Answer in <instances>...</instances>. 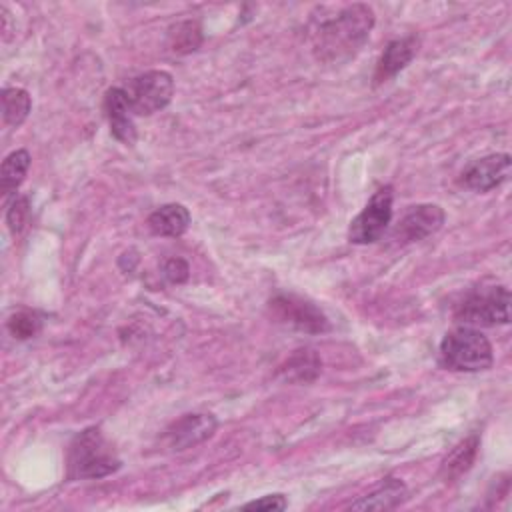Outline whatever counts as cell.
Segmentation results:
<instances>
[{
	"mask_svg": "<svg viewBox=\"0 0 512 512\" xmlns=\"http://www.w3.org/2000/svg\"><path fill=\"white\" fill-rule=\"evenodd\" d=\"M376 16L368 4H348L322 18L312 32V52L322 64H344L368 42Z\"/></svg>",
	"mask_w": 512,
	"mask_h": 512,
	"instance_id": "6da1fadb",
	"label": "cell"
},
{
	"mask_svg": "<svg viewBox=\"0 0 512 512\" xmlns=\"http://www.w3.org/2000/svg\"><path fill=\"white\" fill-rule=\"evenodd\" d=\"M66 464L70 480H98L122 466L116 450L96 426L86 428L72 438Z\"/></svg>",
	"mask_w": 512,
	"mask_h": 512,
	"instance_id": "7a4b0ae2",
	"label": "cell"
},
{
	"mask_svg": "<svg viewBox=\"0 0 512 512\" xmlns=\"http://www.w3.org/2000/svg\"><path fill=\"white\" fill-rule=\"evenodd\" d=\"M494 362L490 340L472 326H456L440 342V364L456 372H482Z\"/></svg>",
	"mask_w": 512,
	"mask_h": 512,
	"instance_id": "3957f363",
	"label": "cell"
},
{
	"mask_svg": "<svg viewBox=\"0 0 512 512\" xmlns=\"http://www.w3.org/2000/svg\"><path fill=\"white\" fill-rule=\"evenodd\" d=\"M456 320L464 326H496L510 322V292L504 284L480 286L456 306Z\"/></svg>",
	"mask_w": 512,
	"mask_h": 512,
	"instance_id": "277c9868",
	"label": "cell"
},
{
	"mask_svg": "<svg viewBox=\"0 0 512 512\" xmlns=\"http://www.w3.org/2000/svg\"><path fill=\"white\" fill-rule=\"evenodd\" d=\"M124 92L134 116H152L170 104L174 78L166 70H148L132 78Z\"/></svg>",
	"mask_w": 512,
	"mask_h": 512,
	"instance_id": "5b68a950",
	"label": "cell"
},
{
	"mask_svg": "<svg viewBox=\"0 0 512 512\" xmlns=\"http://www.w3.org/2000/svg\"><path fill=\"white\" fill-rule=\"evenodd\" d=\"M268 314L276 324L286 328L306 332V334H322L330 330V322L326 314L310 300L294 294H278L268 302Z\"/></svg>",
	"mask_w": 512,
	"mask_h": 512,
	"instance_id": "8992f818",
	"label": "cell"
},
{
	"mask_svg": "<svg viewBox=\"0 0 512 512\" xmlns=\"http://www.w3.org/2000/svg\"><path fill=\"white\" fill-rule=\"evenodd\" d=\"M392 186H382L372 194L366 206L352 218L348 226V240L352 244H374L390 226L392 220Z\"/></svg>",
	"mask_w": 512,
	"mask_h": 512,
	"instance_id": "52a82bcc",
	"label": "cell"
},
{
	"mask_svg": "<svg viewBox=\"0 0 512 512\" xmlns=\"http://www.w3.org/2000/svg\"><path fill=\"white\" fill-rule=\"evenodd\" d=\"M216 428H218V420L214 414H208V412L184 414L164 430L162 442L166 444V448L174 452H182L212 438Z\"/></svg>",
	"mask_w": 512,
	"mask_h": 512,
	"instance_id": "ba28073f",
	"label": "cell"
},
{
	"mask_svg": "<svg viewBox=\"0 0 512 512\" xmlns=\"http://www.w3.org/2000/svg\"><path fill=\"white\" fill-rule=\"evenodd\" d=\"M446 220L444 210L438 204L410 206L392 230V240L398 246L412 244L438 232Z\"/></svg>",
	"mask_w": 512,
	"mask_h": 512,
	"instance_id": "9c48e42d",
	"label": "cell"
},
{
	"mask_svg": "<svg viewBox=\"0 0 512 512\" xmlns=\"http://www.w3.org/2000/svg\"><path fill=\"white\" fill-rule=\"evenodd\" d=\"M510 176V154H488L470 162L460 172V186L474 192H490Z\"/></svg>",
	"mask_w": 512,
	"mask_h": 512,
	"instance_id": "30bf717a",
	"label": "cell"
},
{
	"mask_svg": "<svg viewBox=\"0 0 512 512\" xmlns=\"http://www.w3.org/2000/svg\"><path fill=\"white\" fill-rule=\"evenodd\" d=\"M104 112L110 124V134L122 142L124 146H134L138 138V130L132 120V110L128 106V98L124 88L114 86L104 96Z\"/></svg>",
	"mask_w": 512,
	"mask_h": 512,
	"instance_id": "8fae6325",
	"label": "cell"
},
{
	"mask_svg": "<svg viewBox=\"0 0 512 512\" xmlns=\"http://www.w3.org/2000/svg\"><path fill=\"white\" fill-rule=\"evenodd\" d=\"M418 46H420V38L414 34L390 40L376 64L374 84H382V82L394 78L400 70H404L416 56Z\"/></svg>",
	"mask_w": 512,
	"mask_h": 512,
	"instance_id": "7c38bea8",
	"label": "cell"
},
{
	"mask_svg": "<svg viewBox=\"0 0 512 512\" xmlns=\"http://www.w3.org/2000/svg\"><path fill=\"white\" fill-rule=\"evenodd\" d=\"M408 496V488L400 478L386 476L382 478L368 494L352 502V510H392L400 506Z\"/></svg>",
	"mask_w": 512,
	"mask_h": 512,
	"instance_id": "4fadbf2b",
	"label": "cell"
},
{
	"mask_svg": "<svg viewBox=\"0 0 512 512\" xmlns=\"http://www.w3.org/2000/svg\"><path fill=\"white\" fill-rule=\"evenodd\" d=\"M146 224L154 236L178 238L190 226V212L184 204H178V202L162 204L146 218Z\"/></svg>",
	"mask_w": 512,
	"mask_h": 512,
	"instance_id": "5bb4252c",
	"label": "cell"
},
{
	"mask_svg": "<svg viewBox=\"0 0 512 512\" xmlns=\"http://www.w3.org/2000/svg\"><path fill=\"white\" fill-rule=\"evenodd\" d=\"M478 448H480V436L478 434H470L468 438L460 440L442 460L438 476L442 478V482L450 484L454 480H458L462 474H466L476 456H478Z\"/></svg>",
	"mask_w": 512,
	"mask_h": 512,
	"instance_id": "9a60e30c",
	"label": "cell"
},
{
	"mask_svg": "<svg viewBox=\"0 0 512 512\" xmlns=\"http://www.w3.org/2000/svg\"><path fill=\"white\" fill-rule=\"evenodd\" d=\"M320 370H322L320 356L312 348H298L278 368V376L284 382L310 384V382H314L318 378Z\"/></svg>",
	"mask_w": 512,
	"mask_h": 512,
	"instance_id": "2e32d148",
	"label": "cell"
},
{
	"mask_svg": "<svg viewBox=\"0 0 512 512\" xmlns=\"http://www.w3.org/2000/svg\"><path fill=\"white\" fill-rule=\"evenodd\" d=\"M30 168V154L28 150H14L2 160L0 168V190L4 200L20 188V184L26 178V172Z\"/></svg>",
	"mask_w": 512,
	"mask_h": 512,
	"instance_id": "e0dca14e",
	"label": "cell"
},
{
	"mask_svg": "<svg viewBox=\"0 0 512 512\" xmlns=\"http://www.w3.org/2000/svg\"><path fill=\"white\" fill-rule=\"evenodd\" d=\"M202 44V28L196 20H182L168 28V48L174 54H190Z\"/></svg>",
	"mask_w": 512,
	"mask_h": 512,
	"instance_id": "ac0fdd59",
	"label": "cell"
},
{
	"mask_svg": "<svg viewBox=\"0 0 512 512\" xmlns=\"http://www.w3.org/2000/svg\"><path fill=\"white\" fill-rule=\"evenodd\" d=\"M32 110V98L24 88H4L2 90V116L4 124L10 128H18Z\"/></svg>",
	"mask_w": 512,
	"mask_h": 512,
	"instance_id": "d6986e66",
	"label": "cell"
},
{
	"mask_svg": "<svg viewBox=\"0 0 512 512\" xmlns=\"http://www.w3.org/2000/svg\"><path fill=\"white\" fill-rule=\"evenodd\" d=\"M8 332L18 338V340H28V338H34L40 328H42V320L30 312V310H20L16 314H12L8 318Z\"/></svg>",
	"mask_w": 512,
	"mask_h": 512,
	"instance_id": "ffe728a7",
	"label": "cell"
},
{
	"mask_svg": "<svg viewBox=\"0 0 512 512\" xmlns=\"http://www.w3.org/2000/svg\"><path fill=\"white\" fill-rule=\"evenodd\" d=\"M26 216H28V198L14 196V200L8 204V210H6V224L14 236L22 232L26 224Z\"/></svg>",
	"mask_w": 512,
	"mask_h": 512,
	"instance_id": "44dd1931",
	"label": "cell"
},
{
	"mask_svg": "<svg viewBox=\"0 0 512 512\" xmlns=\"http://www.w3.org/2000/svg\"><path fill=\"white\" fill-rule=\"evenodd\" d=\"M162 274L170 284H182L188 280L190 276V266L184 258L180 256H172L162 264Z\"/></svg>",
	"mask_w": 512,
	"mask_h": 512,
	"instance_id": "7402d4cb",
	"label": "cell"
},
{
	"mask_svg": "<svg viewBox=\"0 0 512 512\" xmlns=\"http://www.w3.org/2000/svg\"><path fill=\"white\" fill-rule=\"evenodd\" d=\"M242 508H246V510H286L288 500L284 498V494H266L258 500L246 502Z\"/></svg>",
	"mask_w": 512,
	"mask_h": 512,
	"instance_id": "603a6c76",
	"label": "cell"
}]
</instances>
